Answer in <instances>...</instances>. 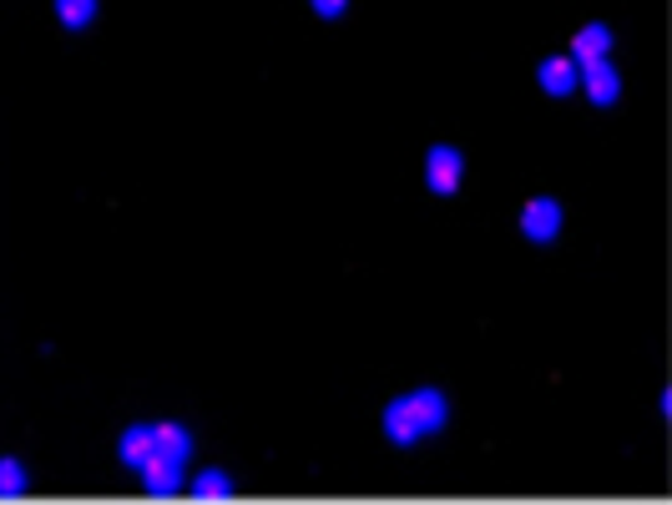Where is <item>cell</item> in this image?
<instances>
[{
    "label": "cell",
    "instance_id": "30bf717a",
    "mask_svg": "<svg viewBox=\"0 0 672 505\" xmlns=\"http://www.w3.org/2000/svg\"><path fill=\"white\" fill-rule=\"evenodd\" d=\"M25 491H31V470H25V460L0 455V495H25Z\"/></svg>",
    "mask_w": 672,
    "mask_h": 505
},
{
    "label": "cell",
    "instance_id": "6da1fadb",
    "mask_svg": "<svg viewBox=\"0 0 672 505\" xmlns=\"http://www.w3.org/2000/svg\"><path fill=\"white\" fill-rule=\"evenodd\" d=\"M445 420H450V405H445L440 389H415V395H399L384 409V434L395 445H420V440L445 430Z\"/></svg>",
    "mask_w": 672,
    "mask_h": 505
},
{
    "label": "cell",
    "instance_id": "ba28073f",
    "mask_svg": "<svg viewBox=\"0 0 672 505\" xmlns=\"http://www.w3.org/2000/svg\"><path fill=\"white\" fill-rule=\"evenodd\" d=\"M607 51H612V31H607V25H582V31H576V41H572L576 66H582V61H601Z\"/></svg>",
    "mask_w": 672,
    "mask_h": 505
},
{
    "label": "cell",
    "instance_id": "7a4b0ae2",
    "mask_svg": "<svg viewBox=\"0 0 672 505\" xmlns=\"http://www.w3.org/2000/svg\"><path fill=\"white\" fill-rule=\"evenodd\" d=\"M460 172H466V157H460V147L440 142L425 152V182H430L435 197H456L460 193Z\"/></svg>",
    "mask_w": 672,
    "mask_h": 505
},
{
    "label": "cell",
    "instance_id": "8fae6325",
    "mask_svg": "<svg viewBox=\"0 0 672 505\" xmlns=\"http://www.w3.org/2000/svg\"><path fill=\"white\" fill-rule=\"evenodd\" d=\"M192 495H203V501H228L233 475H228V470H203V475L192 481Z\"/></svg>",
    "mask_w": 672,
    "mask_h": 505
},
{
    "label": "cell",
    "instance_id": "52a82bcc",
    "mask_svg": "<svg viewBox=\"0 0 672 505\" xmlns=\"http://www.w3.org/2000/svg\"><path fill=\"white\" fill-rule=\"evenodd\" d=\"M152 450H157L152 445V425H127V430L117 434V460L127 470H137L147 455H152Z\"/></svg>",
    "mask_w": 672,
    "mask_h": 505
},
{
    "label": "cell",
    "instance_id": "4fadbf2b",
    "mask_svg": "<svg viewBox=\"0 0 672 505\" xmlns=\"http://www.w3.org/2000/svg\"><path fill=\"white\" fill-rule=\"evenodd\" d=\"M309 6H313V11H319V15H324V21H334V15H344V6H349V0H309Z\"/></svg>",
    "mask_w": 672,
    "mask_h": 505
},
{
    "label": "cell",
    "instance_id": "277c9868",
    "mask_svg": "<svg viewBox=\"0 0 672 505\" xmlns=\"http://www.w3.org/2000/svg\"><path fill=\"white\" fill-rule=\"evenodd\" d=\"M521 233H526L531 243H556L562 238V203H556V197H531V203L521 207Z\"/></svg>",
    "mask_w": 672,
    "mask_h": 505
},
{
    "label": "cell",
    "instance_id": "8992f818",
    "mask_svg": "<svg viewBox=\"0 0 672 505\" xmlns=\"http://www.w3.org/2000/svg\"><path fill=\"white\" fill-rule=\"evenodd\" d=\"M541 92L546 97H572L576 92V61L572 56H546L541 61V72H536Z\"/></svg>",
    "mask_w": 672,
    "mask_h": 505
},
{
    "label": "cell",
    "instance_id": "7c38bea8",
    "mask_svg": "<svg viewBox=\"0 0 672 505\" xmlns=\"http://www.w3.org/2000/svg\"><path fill=\"white\" fill-rule=\"evenodd\" d=\"M56 15L66 31H86L96 21V0H56Z\"/></svg>",
    "mask_w": 672,
    "mask_h": 505
},
{
    "label": "cell",
    "instance_id": "3957f363",
    "mask_svg": "<svg viewBox=\"0 0 672 505\" xmlns=\"http://www.w3.org/2000/svg\"><path fill=\"white\" fill-rule=\"evenodd\" d=\"M576 86H587L591 107H612V101L622 97V76H617V66L607 56H601V61H582V66H576Z\"/></svg>",
    "mask_w": 672,
    "mask_h": 505
},
{
    "label": "cell",
    "instance_id": "9c48e42d",
    "mask_svg": "<svg viewBox=\"0 0 672 505\" xmlns=\"http://www.w3.org/2000/svg\"><path fill=\"white\" fill-rule=\"evenodd\" d=\"M152 445L162 450V455H172V460H188L192 455V434L182 430V425L162 420V425H152Z\"/></svg>",
    "mask_w": 672,
    "mask_h": 505
},
{
    "label": "cell",
    "instance_id": "5b68a950",
    "mask_svg": "<svg viewBox=\"0 0 672 505\" xmlns=\"http://www.w3.org/2000/svg\"><path fill=\"white\" fill-rule=\"evenodd\" d=\"M182 470H188V460H172V455H162V450H152V455L137 465V475H142V485L152 495H172V491H182Z\"/></svg>",
    "mask_w": 672,
    "mask_h": 505
}]
</instances>
